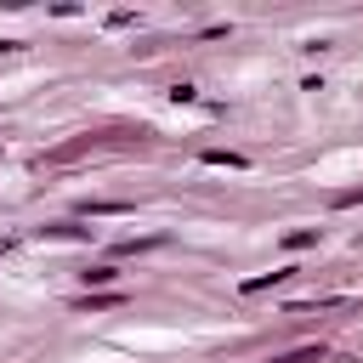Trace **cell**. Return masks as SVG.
<instances>
[{"label": "cell", "instance_id": "cell-1", "mask_svg": "<svg viewBox=\"0 0 363 363\" xmlns=\"http://www.w3.org/2000/svg\"><path fill=\"white\" fill-rule=\"evenodd\" d=\"M284 278H289V267H284V272H255V278H244L238 289H244V295H261V289H272V284H284Z\"/></svg>", "mask_w": 363, "mask_h": 363}, {"label": "cell", "instance_id": "cell-2", "mask_svg": "<svg viewBox=\"0 0 363 363\" xmlns=\"http://www.w3.org/2000/svg\"><path fill=\"white\" fill-rule=\"evenodd\" d=\"M318 244V227H289L284 233V250H312Z\"/></svg>", "mask_w": 363, "mask_h": 363}, {"label": "cell", "instance_id": "cell-3", "mask_svg": "<svg viewBox=\"0 0 363 363\" xmlns=\"http://www.w3.org/2000/svg\"><path fill=\"white\" fill-rule=\"evenodd\" d=\"M204 164H227V170H244V153H227V147H204Z\"/></svg>", "mask_w": 363, "mask_h": 363}, {"label": "cell", "instance_id": "cell-4", "mask_svg": "<svg viewBox=\"0 0 363 363\" xmlns=\"http://www.w3.org/2000/svg\"><path fill=\"white\" fill-rule=\"evenodd\" d=\"M40 238H91V233L74 227V221H51V227H40Z\"/></svg>", "mask_w": 363, "mask_h": 363}, {"label": "cell", "instance_id": "cell-5", "mask_svg": "<svg viewBox=\"0 0 363 363\" xmlns=\"http://www.w3.org/2000/svg\"><path fill=\"white\" fill-rule=\"evenodd\" d=\"M79 278H85V289H108V284H113L119 272H113V267H85Z\"/></svg>", "mask_w": 363, "mask_h": 363}, {"label": "cell", "instance_id": "cell-6", "mask_svg": "<svg viewBox=\"0 0 363 363\" xmlns=\"http://www.w3.org/2000/svg\"><path fill=\"white\" fill-rule=\"evenodd\" d=\"M323 357V346H295V352H278L272 363H318Z\"/></svg>", "mask_w": 363, "mask_h": 363}, {"label": "cell", "instance_id": "cell-7", "mask_svg": "<svg viewBox=\"0 0 363 363\" xmlns=\"http://www.w3.org/2000/svg\"><path fill=\"white\" fill-rule=\"evenodd\" d=\"M329 204H335V210H346V204H363V187H346V193H335Z\"/></svg>", "mask_w": 363, "mask_h": 363}, {"label": "cell", "instance_id": "cell-8", "mask_svg": "<svg viewBox=\"0 0 363 363\" xmlns=\"http://www.w3.org/2000/svg\"><path fill=\"white\" fill-rule=\"evenodd\" d=\"M6 250H11V238H0V255H6Z\"/></svg>", "mask_w": 363, "mask_h": 363}]
</instances>
